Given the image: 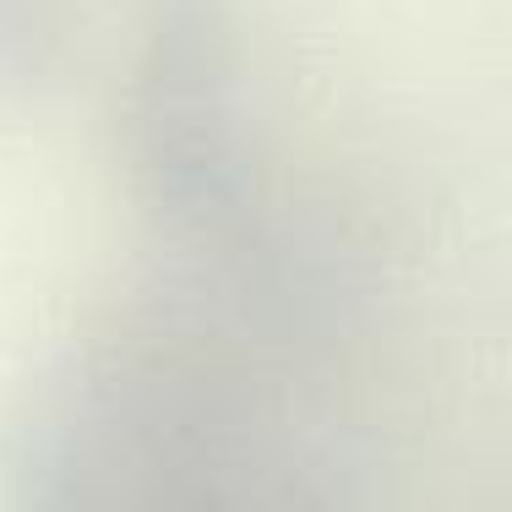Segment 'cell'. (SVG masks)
<instances>
[{
	"instance_id": "1",
	"label": "cell",
	"mask_w": 512,
	"mask_h": 512,
	"mask_svg": "<svg viewBox=\"0 0 512 512\" xmlns=\"http://www.w3.org/2000/svg\"><path fill=\"white\" fill-rule=\"evenodd\" d=\"M22 512H322V469L224 355L120 333L33 404Z\"/></svg>"
}]
</instances>
